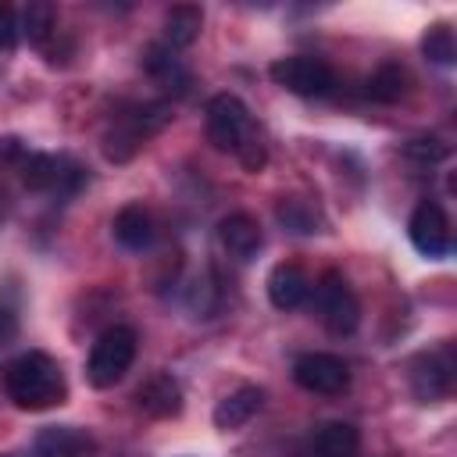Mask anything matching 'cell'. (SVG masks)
<instances>
[{"label": "cell", "mask_w": 457, "mask_h": 457, "mask_svg": "<svg viewBox=\"0 0 457 457\" xmlns=\"http://www.w3.org/2000/svg\"><path fill=\"white\" fill-rule=\"evenodd\" d=\"M207 139L218 150H232V154H239L250 139H257L253 118L236 93H218L207 100Z\"/></svg>", "instance_id": "cell-3"}, {"label": "cell", "mask_w": 457, "mask_h": 457, "mask_svg": "<svg viewBox=\"0 0 457 457\" xmlns=\"http://www.w3.org/2000/svg\"><path fill=\"white\" fill-rule=\"evenodd\" d=\"M93 453L96 443L71 425H50L36 439V457H93Z\"/></svg>", "instance_id": "cell-15"}, {"label": "cell", "mask_w": 457, "mask_h": 457, "mask_svg": "<svg viewBox=\"0 0 457 457\" xmlns=\"http://www.w3.org/2000/svg\"><path fill=\"white\" fill-rule=\"evenodd\" d=\"M14 332H18L14 314H11L7 307H0V346H4V343H11V339H14Z\"/></svg>", "instance_id": "cell-26"}, {"label": "cell", "mask_w": 457, "mask_h": 457, "mask_svg": "<svg viewBox=\"0 0 457 457\" xmlns=\"http://www.w3.org/2000/svg\"><path fill=\"white\" fill-rule=\"evenodd\" d=\"M421 50H425V57H428V61H436V64H453V57H457L453 29H450L446 21L428 25V32L421 36Z\"/></svg>", "instance_id": "cell-22"}, {"label": "cell", "mask_w": 457, "mask_h": 457, "mask_svg": "<svg viewBox=\"0 0 457 457\" xmlns=\"http://www.w3.org/2000/svg\"><path fill=\"white\" fill-rule=\"evenodd\" d=\"M236 157L243 161V168H246V171H261V168H264V161H268V150H264V143H261V139H250Z\"/></svg>", "instance_id": "cell-25"}, {"label": "cell", "mask_w": 457, "mask_h": 457, "mask_svg": "<svg viewBox=\"0 0 457 457\" xmlns=\"http://www.w3.org/2000/svg\"><path fill=\"white\" fill-rule=\"evenodd\" d=\"M453 364L443 357V353H421L414 364H411V389L421 403H432L439 396L450 393V371Z\"/></svg>", "instance_id": "cell-12"}, {"label": "cell", "mask_w": 457, "mask_h": 457, "mask_svg": "<svg viewBox=\"0 0 457 457\" xmlns=\"http://www.w3.org/2000/svg\"><path fill=\"white\" fill-rule=\"evenodd\" d=\"M136 407L150 418H175L182 411V386L175 375L157 371L136 389Z\"/></svg>", "instance_id": "cell-10"}, {"label": "cell", "mask_w": 457, "mask_h": 457, "mask_svg": "<svg viewBox=\"0 0 457 457\" xmlns=\"http://www.w3.org/2000/svg\"><path fill=\"white\" fill-rule=\"evenodd\" d=\"M261 407H264V389H261V386H239V389H232L225 400H218V407H214V425L225 428V432L243 428Z\"/></svg>", "instance_id": "cell-14"}, {"label": "cell", "mask_w": 457, "mask_h": 457, "mask_svg": "<svg viewBox=\"0 0 457 457\" xmlns=\"http://www.w3.org/2000/svg\"><path fill=\"white\" fill-rule=\"evenodd\" d=\"M275 214H278V221H282L289 232H296V236L318 232V214H314V207H311L307 200H300V196H286V200L275 207Z\"/></svg>", "instance_id": "cell-21"}, {"label": "cell", "mask_w": 457, "mask_h": 457, "mask_svg": "<svg viewBox=\"0 0 457 457\" xmlns=\"http://www.w3.org/2000/svg\"><path fill=\"white\" fill-rule=\"evenodd\" d=\"M407 93V71L400 64H382L368 75V96L378 104H396Z\"/></svg>", "instance_id": "cell-20"}, {"label": "cell", "mask_w": 457, "mask_h": 457, "mask_svg": "<svg viewBox=\"0 0 457 457\" xmlns=\"http://www.w3.org/2000/svg\"><path fill=\"white\" fill-rule=\"evenodd\" d=\"M114 239L125 246V250H146L154 243V218L143 204H125L118 214H114Z\"/></svg>", "instance_id": "cell-17"}, {"label": "cell", "mask_w": 457, "mask_h": 457, "mask_svg": "<svg viewBox=\"0 0 457 457\" xmlns=\"http://www.w3.org/2000/svg\"><path fill=\"white\" fill-rule=\"evenodd\" d=\"M4 389H7L11 403L21 411H50V407L64 403V396H68L57 361L43 350H29V353L14 357L4 371Z\"/></svg>", "instance_id": "cell-1"}, {"label": "cell", "mask_w": 457, "mask_h": 457, "mask_svg": "<svg viewBox=\"0 0 457 457\" xmlns=\"http://www.w3.org/2000/svg\"><path fill=\"white\" fill-rule=\"evenodd\" d=\"M218 243H221V250H225L228 257L250 261V257H257V250L264 246V232H261L257 218L236 211V214H228V218L218 221Z\"/></svg>", "instance_id": "cell-9"}, {"label": "cell", "mask_w": 457, "mask_h": 457, "mask_svg": "<svg viewBox=\"0 0 457 457\" xmlns=\"http://www.w3.org/2000/svg\"><path fill=\"white\" fill-rule=\"evenodd\" d=\"M314 296H318L321 325L332 336H350L361 325V300H357V293L350 289V282L339 271H325L318 278V286H314Z\"/></svg>", "instance_id": "cell-4"}, {"label": "cell", "mask_w": 457, "mask_h": 457, "mask_svg": "<svg viewBox=\"0 0 457 457\" xmlns=\"http://www.w3.org/2000/svg\"><path fill=\"white\" fill-rule=\"evenodd\" d=\"M21 182L36 193H50V189H61L68 182V189H75L82 182V168L61 161V157H50V154H29L21 161Z\"/></svg>", "instance_id": "cell-8"}, {"label": "cell", "mask_w": 457, "mask_h": 457, "mask_svg": "<svg viewBox=\"0 0 457 457\" xmlns=\"http://www.w3.org/2000/svg\"><path fill=\"white\" fill-rule=\"evenodd\" d=\"M200 29H204V11L196 4H175L164 14V46L182 50V46L196 43Z\"/></svg>", "instance_id": "cell-18"}, {"label": "cell", "mask_w": 457, "mask_h": 457, "mask_svg": "<svg viewBox=\"0 0 457 457\" xmlns=\"http://www.w3.org/2000/svg\"><path fill=\"white\" fill-rule=\"evenodd\" d=\"M18 43V14L11 4H0V50H14Z\"/></svg>", "instance_id": "cell-24"}, {"label": "cell", "mask_w": 457, "mask_h": 457, "mask_svg": "<svg viewBox=\"0 0 457 457\" xmlns=\"http://www.w3.org/2000/svg\"><path fill=\"white\" fill-rule=\"evenodd\" d=\"M407 236L418 253L425 257H446L450 253V218L436 200H421L407 221Z\"/></svg>", "instance_id": "cell-7"}, {"label": "cell", "mask_w": 457, "mask_h": 457, "mask_svg": "<svg viewBox=\"0 0 457 457\" xmlns=\"http://www.w3.org/2000/svg\"><path fill=\"white\" fill-rule=\"evenodd\" d=\"M21 32L29 36L32 46H46L57 32V11L54 4H43V0H32L25 11H21Z\"/></svg>", "instance_id": "cell-19"}, {"label": "cell", "mask_w": 457, "mask_h": 457, "mask_svg": "<svg viewBox=\"0 0 457 457\" xmlns=\"http://www.w3.org/2000/svg\"><path fill=\"white\" fill-rule=\"evenodd\" d=\"M4 218H7V196H4V189H0V225H4Z\"/></svg>", "instance_id": "cell-28"}, {"label": "cell", "mask_w": 457, "mask_h": 457, "mask_svg": "<svg viewBox=\"0 0 457 457\" xmlns=\"http://www.w3.org/2000/svg\"><path fill=\"white\" fill-rule=\"evenodd\" d=\"M143 68H146V75L161 86V89H168V93H186L189 89V71H186V64L175 57V50L171 46H164V43H150L146 50H143Z\"/></svg>", "instance_id": "cell-13"}, {"label": "cell", "mask_w": 457, "mask_h": 457, "mask_svg": "<svg viewBox=\"0 0 457 457\" xmlns=\"http://www.w3.org/2000/svg\"><path fill=\"white\" fill-rule=\"evenodd\" d=\"M403 154L414 157V161H421V164H428V161H443L450 154V146L443 139H436V136H418V139H411L403 146Z\"/></svg>", "instance_id": "cell-23"}, {"label": "cell", "mask_w": 457, "mask_h": 457, "mask_svg": "<svg viewBox=\"0 0 457 457\" xmlns=\"http://www.w3.org/2000/svg\"><path fill=\"white\" fill-rule=\"evenodd\" d=\"M293 382L314 396H339L346 386H350V368L343 357L336 353H325V350H314V353H303L296 357L293 364Z\"/></svg>", "instance_id": "cell-6"}, {"label": "cell", "mask_w": 457, "mask_h": 457, "mask_svg": "<svg viewBox=\"0 0 457 457\" xmlns=\"http://www.w3.org/2000/svg\"><path fill=\"white\" fill-rule=\"evenodd\" d=\"M18 154V139H0V157H14Z\"/></svg>", "instance_id": "cell-27"}, {"label": "cell", "mask_w": 457, "mask_h": 457, "mask_svg": "<svg viewBox=\"0 0 457 457\" xmlns=\"http://www.w3.org/2000/svg\"><path fill=\"white\" fill-rule=\"evenodd\" d=\"M307 457H361V432L350 421H325L314 432Z\"/></svg>", "instance_id": "cell-16"}, {"label": "cell", "mask_w": 457, "mask_h": 457, "mask_svg": "<svg viewBox=\"0 0 457 457\" xmlns=\"http://www.w3.org/2000/svg\"><path fill=\"white\" fill-rule=\"evenodd\" d=\"M139 350V336L129 325H111L107 332L96 336L89 361H86V378L93 389H111L125 378V371L132 368Z\"/></svg>", "instance_id": "cell-2"}, {"label": "cell", "mask_w": 457, "mask_h": 457, "mask_svg": "<svg viewBox=\"0 0 457 457\" xmlns=\"http://www.w3.org/2000/svg\"><path fill=\"white\" fill-rule=\"evenodd\" d=\"M268 75H271L282 89H289V93H296V96H325V93L336 86V71H332L321 57H307V54L278 57V61L268 68Z\"/></svg>", "instance_id": "cell-5"}, {"label": "cell", "mask_w": 457, "mask_h": 457, "mask_svg": "<svg viewBox=\"0 0 457 457\" xmlns=\"http://www.w3.org/2000/svg\"><path fill=\"white\" fill-rule=\"evenodd\" d=\"M307 296H311V278H307V271L300 264L282 261V264H275L268 271V300H271V307L296 311Z\"/></svg>", "instance_id": "cell-11"}]
</instances>
